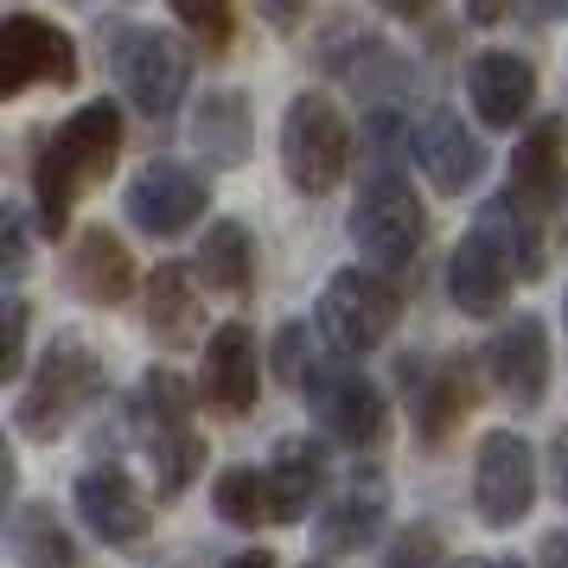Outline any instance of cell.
Returning a JSON list of instances; mask_svg holds the SVG:
<instances>
[{
  "label": "cell",
  "instance_id": "obj_20",
  "mask_svg": "<svg viewBox=\"0 0 568 568\" xmlns=\"http://www.w3.org/2000/svg\"><path fill=\"white\" fill-rule=\"evenodd\" d=\"M192 141H199V154L205 166H243L250 148H256V122H250V97L243 90H205L199 109H192Z\"/></svg>",
  "mask_w": 568,
  "mask_h": 568
},
{
  "label": "cell",
  "instance_id": "obj_27",
  "mask_svg": "<svg viewBox=\"0 0 568 568\" xmlns=\"http://www.w3.org/2000/svg\"><path fill=\"white\" fill-rule=\"evenodd\" d=\"M7 542L20 568H83L71 530L52 517V505H13V524H7Z\"/></svg>",
  "mask_w": 568,
  "mask_h": 568
},
{
  "label": "cell",
  "instance_id": "obj_39",
  "mask_svg": "<svg viewBox=\"0 0 568 568\" xmlns=\"http://www.w3.org/2000/svg\"><path fill=\"white\" fill-rule=\"evenodd\" d=\"M466 13H473V20H479V27H491V20H498V13H505V0H466Z\"/></svg>",
  "mask_w": 568,
  "mask_h": 568
},
{
  "label": "cell",
  "instance_id": "obj_33",
  "mask_svg": "<svg viewBox=\"0 0 568 568\" xmlns=\"http://www.w3.org/2000/svg\"><path fill=\"white\" fill-rule=\"evenodd\" d=\"M517 20H537V27H556V20H568V0H511Z\"/></svg>",
  "mask_w": 568,
  "mask_h": 568
},
{
  "label": "cell",
  "instance_id": "obj_14",
  "mask_svg": "<svg viewBox=\"0 0 568 568\" xmlns=\"http://www.w3.org/2000/svg\"><path fill=\"white\" fill-rule=\"evenodd\" d=\"M505 192H511L524 211H537V217H549V211L568 199V134H562V122H537V129L511 148V180H505Z\"/></svg>",
  "mask_w": 568,
  "mask_h": 568
},
{
  "label": "cell",
  "instance_id": "obj_32",
  "mask_svg": "<svg viewBox=\"0 0 568 568\" xmlns=\"http://www.w3.org/2000/svg\"><path fill=\"white\" fill-rule=\"evenodd\" d=\"M320 358H307V326H282V333H275V371H282V384H307V371Z\"/></svg>",
  "mask_w": 568,
  "mask_h": 568
},
{
  "label": "cell",
  "instance_id": "obj_23",
  "mask_svg": "<svg viewBox=\"0 0 568 568\" xmlns=\"http://www.w3.org/2000/svg\"><path fill=\"white\" fill-rule=\"evenodd\" d=\"M384 511H389L384 479H352V486L326 505V517H320V549H326V556H358L364 542H377Z\"/></svg>",
  "mask_w": 568,
  "mask_h": 568
},
{
  "label": "cell",
  "instance_id": "obj_26",
  "mask_svg": "<svg viewBox=\"0 0 568 568\" xmlns=\"http://www.w3.org/2000/svg\"><path fill=\"white\" fill-rule=\"evenodd\" d=\"M199 282L211 287V294H224V301H243L250 294V282H256V243H250V231L243 224H211L205 243H199Z\"/></svg>",
  "mask_w": 568,
  "mask_h": 568
},
{
  "label": "cell",
  "instance_id": "obj_18",
  "mask_svg": "<svg viewBox=\"0 0 568 568\" xmlns=\"http://www.w3.org/2000/svg\"><path fill=\"white\" fill-rule=\"evenodd\" d=\"M409 409L415 428L428 440H447L473 409V371L466 358H435V364H415V384H409Z\"/></svg>",
  "mask_w": 568,
  "mask_h": 568
},
{
  "label": "cell",
  "instance_id": "obj_24",
  "mask_svg": "<svg viewBox=\"0 0 568 568\" xmlns=\"http://www.w3.org/2000/svg\"><path fill=\"white\" fill-rule=\"evenodd\" d=\"M148 333L160 345H192L199 338V287H192V268L180 262H160L154 282H148Z\"/></svg>",
  "mask_w": 568,
  "mask_h": 568
},
{
  "label": "cell",
  "instance_id": "obj_28",
  "mask_svg": "<svg viewBox=\"0 0 568 568\" xmlns=\"http://www.w3.org/2000/svg\"><path fill=\"white\" fill-rule=\"evenodd\" d=\"M211 505H217V517H224L231 530H262V524H282L275 486H268V473H256V466H224V473L211 479Z\"/></svg>",
  "mask_w": 568,
  "mask_h": 568
},
{
  "label": "cell",
  "instance_id": "obj_21",
  "mask_svg": "<svg viewBox=\"0 0 568 568\" xmlns=\"http://www.w3.org/2000/svg\"><path fill=\"white\" fill-rule=\"evenodd\" d=\"M71 287H78L90 307H122L134 294V262L122 250V236L103 231V224H90L78 236V250H71Z\"/></svg>",
  "mask_w": 568,
  "mask_h": 568
},
{
  "label": "cell",
  "instance_id": "obj_22",
  "mask_svg": "<svg viewBox=\"0 0 568 568\" xmlns=\"http://www.w3.org/2000/svg\"><path fill=\"white\" fill-rule=\"evenodd\" d=\"M473 231L498 250V262L511 268V282H537V275H542V217H537V211H524L511 192H498V199L479 211V224H473Z\"/></svg>",
  "mask_w": 568,
  "mask_h": 568
},
{
  "label": "cell",
  "instance_id": "obj_17",
  "mask_svg": "<svg viewBox=\"0 0 568 568\" xmlns=\"http://www.w3.org/2000/svg\"><path fill=\"white\" fill-rule=\"evenodd\" d=\"M505 294H511V268L498 262V250L479 231H466L454 243V256H447V301L473 313V320H491L505 307Z\"/></svg>",
  "mask_w": 568,
  "mask_h": 568
},
{
  "label": "cell",
  "instance_id": "obj_25",
  "mask_svg": "<svg viewBox=\"0 0 568 568\" xmlns=\"http://www.w3.org/2000/svg\"><path fill=\"white\" fill-rule=\"evenodd\" d=\"M129 422H134V435H141V447H154V440H166V435H185V428H192V389H185L180 371H166V364L148 371L141 389H134Z\"/></svg>",
  "mask_w": 568,
  "mask_h": 568
},
{
  "label": "cell",
  "instance_id": "obj_41",
  "mask_svg": "<svg viewBox=\"0 0 568 568\" xmlns=\"http://www.w3.org/2000/svg\"><path fill=\"white\" fill-rule=\"evenodd\" d=\"M454 568H517V562H491V556H466V562H454Z\"/></svg>",
  "mask_w": 568,
  "mask_h": 568
},
{
  "label": "cell",
  "instance_id": "obj_19",
  "mask_svg": "<svg viewBox=\"0 0 568 568\" xmlns=\"http://www.w3.org/2000/svg\"><path fill=\"white\" fill-rule=\"evenodd\" d=\"M268 486H275V505H282V524H301V517L326 498V479H333V460H326V447L320 440H301L287 435L275 440V454H268Z\"/></svg>",
  "mask_w": 568,
  "mask_h": 568
},
{
  "label": "cell",
  "instance_id": "obj_8",
  "mask_svg": "<svg viewBox=\"0 0 568 568\" xmlns=\"http://www.w3.org/2000/svg\"><path fill=\"white\" fill-rule=\"evenodd\" d=\"M301 389H307L313 415H320V428L333 440H345V447H377V440H384L389 403L358 364H313Z\"/></svg>",
  "mask_w": 568,
  "mask_h": 568
},
{
  "label": "cell",
  "instance_id": "obj_4",
  "mask_svg": "<svg viewBox=\"0 0 568 568\" xmlns=\"http://www.w3.org/2000/svg\"><path fill=\"white\" fill-rule=\"evenodd\" d=\"M345 236L364 262L377 268H409L422 256V236H428V211L409 192L403 173H371L352 199V217H345Z\"/></svg>",
  "mask_w": 568,
  "mask_h": 568
},
{
  "label": "cell",
  "instance_id": "obj_15",
  "mask_svg": "<svg viewBox=\"0 0 568 568\" xmlns=\"http://www.w3.org/2000/svg\"><path fill=\"white\" fill-rule=\"evenodd\" d=\"M409 148H415V160H422V173H428L440 192H473V185H479V173H486V141L466 129L454 109L422 115Z\"/></svg>",
  "mask_w": 568,
  "mask_h": 568
},
{
  "label": "cell",
  "instance_id": "obj_30",
  "mask_svg": "<svg viewBox=\"0 0 568 568\" xmlns=\"http://www.w3.org/2000/svg\"><path fill=\"white\" fill-rule=\"evenodd\" d=\"M166 7H173V13H180L185 27H192L199 39H205L211 52L224 45V32H231V0H166Z\"/></svg>",
  "mask_w": 568,
  "mask_h": 568
},
{
  "label": "cell",
  "instance_id": "obj_13",
  "mask_svg": "<svg viewBox=\"0 0 568 568\" xmlns=\"http://www.w3.org/2000/svg\"><path fill=\"white\" fill-rule=\"evenodd\" d=\"M71 505H78V517L97 530L103 542H115V549H129V542L148 537V524H154V505L141 498V486H134L122 466H83L78 486H71Z\"/></svg>",
  "mask_w": 568,
  "mask_h": 568
},
{
  "label": "cell",
  "instance_id": "obj_5",
  "mask_svg": "<svg viewBox=\"0 0 568 568\" xmlns=\"http://www.w3.org/2000/svg\"><path fill=\"white\" fill-rule=\"evenodd\" d=\"M396 313H403V301H396V287L377 275V268H338L333 282H326V294H320V333H326V345H333L338 358H364V352H377L389 338V326H396Z\"/></svg>",
  "mask_w": 568,
  "mask_h": 568
},
{
  "label": "cell",
  "instance_id": "obj_7",
  "mask_svg": "<svg viewBox=\"0 0 568 568\" xmlns=\"http://www.w3.org/2000/svg\"><path fill=\"white\" fill-rule=\"evenodd\" d=\"M473 505H479V524L491 530H511L530 517L537 505V447L524 435H486L479 454H473Z\"/></svg>",
  "mask_w": 568,
  "mask_h": 568
},
{
  "label": "cell",
  "instance_id": "obj_29",
  "mask_svg": "<svg viewBox=\"0 0 568 568\" xmlns=\"http://www.w3.org/2000/svg\"><path fill=\"white\" fill-rule=\"evenodd\" d=\"M384 568H440V530L435 524H409L384 542Z\"/></svg>",
  "mask_w": 568,
  "mask_h": 568
},
{
  "label": "cell",
  "instance_id": "obj_9",
  "mask_svg": "<svg viewBox=\"0 0 568 568\" xmlns=\"http://www.w3.org/2000/svg\"><path fill=\"white\" fill-rule=\"evenodd\" d=\"M32 83H78V45L39 13L0 20V97H27Z\"/></svg>",
  "mask_w": 568,
  "mask_h": 568
},
{
  "label": "cell",
  "instance_id": "obj_2",
  "mask_svg": "<svg viewBox=\"0 0 568 568\" xmlns=\"http://www.w3.org/2000/svg\"><path fill=\"white\" fill-rule=\"evenodd\" d=\"M103 384H109L103 358H97L78 333H58L52 345H45L39 371L27 377V389H20V403H13V428H20L27 440L64 435V428L103 396Z\"/></svg>",
  "mask_w": 568,
  "mask_h": 568
},
{
  "label": "cell",
  "instance_id": "obj_16",
  "mask_svg": "<svg viewBox=\"0 0 568 568\" xmlns=\"http://www.w3.org/2000/svg\"><path fill=\"white\" fill-rule=\"evenodd\" d=\"M466 97L486 129H517L537 103V71L511 52H479L466 64Z\"/></svg>",
  "mask_w": 568,
  "mask_h": 568
},
{
  "label": "cell",
  "instance_id": "obj_31",
  "mask_svg": "<svg viewBox=\"0 0 568 568\" xmlns=\"http://www.w3.org/2000/svg\"><path fill=\"white\" fill-rule=\"evenodd\" d=\"M27 301L20 294H7V345H0V377L7 384H20V371H27Z\"/></svg>",
  "mask_w": 568,
  "mask_h": 568
},
{
  "label": "cell",
  "instance_id": "obj_36",
  "mask_svg": "<svg viewBox=\"0 0 568 568\" xmlns=\"http://www.w3.org/2000/svg\"><path fill=\"white\" fill-rule=\"evenodd\" d=\"M256 7H262V20H268V27H294V20L307 13V0H256Z\"/></svg>",
  "mask_w": 568,
  "mask_h": 568
},
{
  "label": "cell",
  "instance_id": "obj_1",
  "mask_svg": "<svg viewBox=\"0 0 568 568\" xmlns=\"http://www.w3.org/2000/svg\"><path fill=\"white\" fill-rule=\"evenodd\" d=\"M122 160V109L109 103H83L71 109L64 122H58L45 141H39V154H32V205H39V231L58 236L64 231V217L78 205L83 185L109 180V166Z\"/></svg>",
  "mask_w": 568,
  "mask_h": 568
},
{
  "label": "cell",
  "instance_id": "obj_38",
  "mask_svg": "<svg viewBox=\"0 0 568 568\" xmlns=\"http://www.w3.org/2000/svg\"><path fill=\"white\" fill-rule=\"evenodd\" d=\"M371 7H377V13H389V20H422L435 0H371Z\"/></svg>",
  "mask_w": 568,
  "mask_h": 568
},
{
  "label": "cell",
  "instance_id": "obj_3",
  "mask_svg": "<svg viewBox=\"0 0 568 568\" xmlns=\"http://www.w3.org/2000/svg\"><path fill=\"white\" fill-rule=\"evenodd\" d=\"M352 166V129L333 109V97L301 90L282 115V173L301 199H326Z\"/></svg>",
  "mask_w": 568,
  "mask_h": 568
},
{
  "label": "cell",
  "instance_id": "obj_10",
  "mask_svg": "<svg viewBox=\"0 0 568 568\" xmlns=\"http://www.w3.org/2000/svg\"><path fill=\"white\" fill-rule=\"evenodd\" d=\"M205 180L192 173V166H180V160H148L141 173L129 180V224L148 236H180L192 231L199 217H205Z\"/></svg>",
  "mask_w": 568,
  "mask_h": 568
},
{
  "label": "cell",
  "instance_id": "obj_35",
  "mask_svg": "<svg viewBox=\"0 0 568 568\" xmlns=\"http://www.w3.org/2000/svg\"><path fill=\"white\" fill-rule=\"evenodd\" d=\"M549 486H556V498L568 505V428L549 440Z\"/></svg>",
  "mask_w": 568,
  "mask_h": 568
},
{
  "label": "cell",
  "instance_id": "obj_12",
  "mask_svg": "<svg viewBox=\"0 0 568 568\" xmlns=\"http://www.w3.org/2000/svg\"><path fill=\"white\" fill-rule=\"evenodd\" d=\"M486 377L511 409H542V389H549V333H542L537 313H517L511 326L491 333Z\"/></svg>",
  "mask_w": 568,
  "mask_h": 568
},
{
  "label": "cell",
  "instance_id": "obj_40",
  "mask_svg": "<svg viewBox=\"0 0 568 568\" xmlns=\"http://www.w3.org/2000/svg\"><path fill=\"white\" fill-rule=\"evenodd\" d=\"M224 568H275V556H268V549H243V556H231Z\"/></svg>",
  "mask_w": 568,
  "mask_h": 568
},
{
  "label": "cell",
  "instance_id": "obj_11",
  "mask_svg": "<svg viewBox=\"0 0 568 568\" xmlns=\"http://www.w3.org/2000/svg\"><path fill=\"white\" fill-rule=\"evenodd\" d=\"M256 389H262L256 333H250L243 320H224V326L205 338V384H199V396H205L211 415L243 422V415L256 409Z\"/></svg>",
  "mask_w": 568,
  "mask_h": 568
},
{
  "label": "cell",
  "instance_id": "obj_37",
  "mask_svg": "<svg viewBox=\"0 0 568 568\" xmlns=\"http://www.w3.org/2000/svg\"><path fill=\"white\" fill-rule=\"evenodd\" d=\"M537 568H568V530H549V537H542Z\"/></svg>",
  "mask_w": 568,
  "mask_h": 568
},
{
  "label": "cell",
  "instance_id": "obj_34",
  "mask_svg": "<svg viewBox=\"0 0 568 568\" xmlns=\"http://www.w3.org/2000/svg\"><path fill=\"white\" fill-rule=\"evenodd\" d=\"M27 268V224H20V211H7V275H20Z\"/></svg>",
  "mask_w": 568,
  "mask_h": 568
},
{
  "label": "cell",
  "instance_id": "obj_6",
  "mask_svg": "<svg viewBox=\"0 0 568 568\" xmlns=\"http://www.w3.org/2000/svg\"><path fill=\"white\" fill-rule=\"evenodd\" d=\"M115 83H122V97H129L141 115L166 122V115L185 103L192 58H185V45L166 39V32L129 27V32H115Z\"/></svg>",
  "mask_w": 568,
  "mask_h": 568
}]
</instances>
